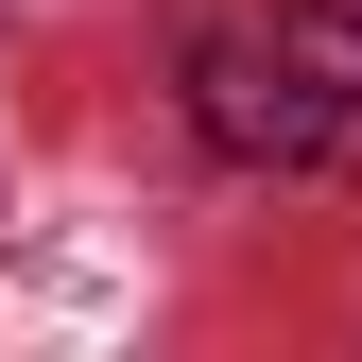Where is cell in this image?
Here are the masks:
<instances>
[{"mask_svg": "<svg viewBox=\"0 0 362 362\" xmlns=\"http://www.w3.org/2000/svg\"><path fill=\"white\" fill-rule=\"evenodd\" d=\"M190 139L242 173H345L362 156V0H259L190 35Z\"/></svg>", "mask_w": 362, "mask_h": 362, "instance_id": "6da1fadb", "label": "cell"}]
</instances>
